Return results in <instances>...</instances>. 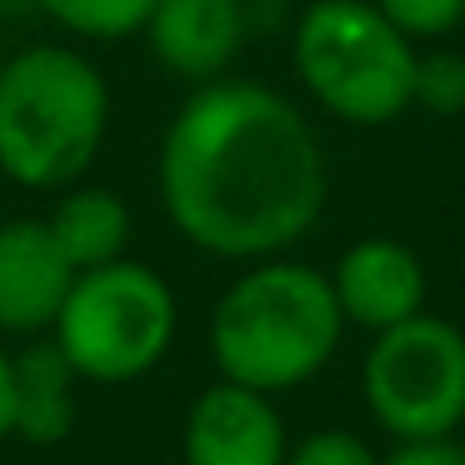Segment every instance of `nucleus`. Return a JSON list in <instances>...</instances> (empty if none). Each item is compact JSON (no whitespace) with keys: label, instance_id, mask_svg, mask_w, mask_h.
Instances as JSON below:
<instances>
[{"label":"nucleus","instance_id":"f257e3e1","mask_svg":"<svg viewBox=\"0 0 465 465\" xmlns=\"http://www.w3.org/2000/svg\"><path fill=\"white\" fill-rule=\"evenodd\" d=\"M161 205L205 255H281L325 211V151L301 105L261 81H201L161 135Z\"/></svg>","mask_w":465,"mask_h":465},{"label":"nucleus","instance_id":"f03ea898","mask_svg":"<svg viewBox=\"0 0 465 465\" xmlns=\"http://www.w3.org/2000/svg\"><path fill=\"white\" fill-rule=\"evenodd\" d=\"M111 135V81L85 51L41 41L0 65V175L21 191L85 181Z\"/></svg>","mask_w":465,"mask_h":465},{"label":"nucleus","instance_id":"7ed1b4c3","mask_svg":"<svg viewBox=\"0 0 465 465\" xmlns=\"http://www.w3.org/2000/svg\"><path fill=\"white\" fill-rule=\"evenodd\" d=\"M345 315L325 271L301 261H255L211 311V355L225 381L251 391H295L341 351Z\"/></svg>","mask_w":465,"mask_h":465},{"label":"nucleus","instance_id":"20e7f679","mask_svg":"<svg viewBox=\"0 0 465 465\" xmlns=\"http://www.w3.org/2000/svg\"><path fill=\"white\" fill-rule=\"evenodd\" d=\"M295 75L315 105L351 125H385L415 105L411 35L375 0H311L295 21Z\"/></svg>","mask_w":465,"mask_h":465},{"label":"nucleus","instance_id":"39448f33","mask_svg":"<svg viewBox=\"0 0 465 465\" xmlns=\"http://www.w3.org/2000/svg\"><path fill=\"white\" fill-rule=\"evenodd\" d=\"M175 291L145 261H105L75 271L51 341L65 351L81 381L125 385L165 361L175 341Z\"/></svg>","mask_w":465,"mask_h":465},{"label":"nucleus","instance_id":"423d86ee","mask_svg":"<svg viewBox=\"0 0 465 465\" xmlns=\"http://www.w3.org/2000/svg\"><path fill=\"white\" fill-rule=\"evenodd\" d=\"M375 425L395 440H435L465 425V331L440 315L375 331L361 365Z\"/></svg>","mask_w":465,"mask_h":465},{"label":"nucleus","instance_id":"0eeeda50","mask_svg":"<svg viewBox=\"0 0 465 465\" xmlns=\"http://www.w3.org/2000/svg\"><path fill=\"white\" fill-rule=\"evenodd\" d=\"M185 465H285V420L265 391L215 381L185 411Z\"/></svg>","mask_w":465,"mask_h":465},{"label":"nucleus","instance_id":"6e6552de","mask_svg":"<svg viewBox=\"0 0 465 465\" xmlns=\"http://www.w3.org/2000/svg\"><path fill=\"white\" fill-rule=\"evenodd\" d=\"M75 265L55 245L51 225L21 215L0 221V335H41L55 325Z\"/></svg>","mask_w":465,"mask_h":465},{"label":"nucleus","instance_id":"1a4fd4ad","mask_svg":"<svg viewBox=\"0 0 465 465\" xmlns=\"http://www.w3.org/2000/svg\"><path fill=\"white\" fill-rule=\"evenodd\" d=\"M331 285H335V301H341V315L371 335L425 311L420 255L401 241H385V235H365L351 251H341Z\"/></svg>","mask_w":465,"mask_h":465},{"label":"nucleus","instance_id":"9d476101","mask_svg":"<svg viewBox=\"0 0 465 465\" xmlns=\"http://www.w3.org/2000/svg\"><path fill=\"white\" fill-rule=\"evenodd\" d=\"M145 45L161 71L181 81H215L245 45V0H155Z\"/></svg>","mask_w":465,"mask_h":465},{"label":"nucleus","instance_id":"9b49d317","mask_svg":"<svg viewBox=\"0 0 465 465\" xmlns=\"http://www.w3.org/2000/svg\"><path fill=\"white\" fill-rule=\"evenodd\" d=\"M55 195H61V201L45 215V225H51L55 245L65 251V261H71L75 271L121 261L131 235H135L125 195H115L111 185H91V181H75Z\"/></svg>","mask_w":465,"mask_h":465},{"label":"nucleus","instance_id":"f8f14e48","mask_svg":"<svg viewBox=\"0 0 465 465\" xmlns=\"http://www.w3.org/2000/svg\"><path fill=\"white\" fill-rule=\"evenodd\" d=\"M75 365L61 345H25L15 355V401H11V435L25 445H55L75 425Z\"/></svg>","mask_w":465,"mask_h":465},{"label":"nucleus","instance_id":"ddd939ff","mask_svg":"<svg viewBox=\"0 0 465 465\" xmlns=\"http://www.w3.org/2000/svg\"><path fill=\"white\" fill-rule=\"evenodd\" d=\"M51 25L75 41H131L145 31L155 0H35Z\"/></svg>","mask_w":465,"mask_h":465},{"label":"nucleus","instance_id":"4468645a","mask_svg":"<svg viewBox=\"0 0 465 465\" xmlns=\"http://www.w3.org/2000/svg\"><path fill=\"white\" fill-rule=\"evenodd\" d=\"M415 105H425L435 115L465 111V55L460 51H435L415 61Z\"/></svg>","mask_w":465,"mask_h":465},{"label":"nucleus","instance_id":"2eb2a0df","mask_svg":"<svg viewBox=\"0 0 465 465\" xmlns=\"http://www.w3.org/2000/svg\"><path fill=\"white\" fill-rule=\"evenodd\" d=\"M375 5L411 41H430V35H445L465 21V0H375Z\"/></svg>","mask_w":465,"mask_h":465},{"label":"nucleus","instance_id":"dca6fc26","mask_svg":"<svg viewBox=\"0 0 465 465\" xmlns=\"http://www.w3.org/2000/svg\"><path fill=\"white\" fill-rule=\"evenodd\" d=\"M285 465H381V455L351 430H315L285 450Z\"/></svg>","mask_w":465,"mask_h":465},{"label":"nucleus","instance_id":"f3484780","mask_svg":"<svg viewBox=\"0 0 465 465\" xmlns=\"http://www.w3.org/2000/svg\"><path fill=\"white\" fill-rule=\"evenodd\" d=\"M381 465H465V445H455L450 435H435V440H401Z\"/></svg>","mask_w":465,"mask_h":465},{"label":"nucleus","instance_id":"a211bd4d","mask_svg":"<svg viewBox=\"0 0 465 465\" xmlns=\"http://www.w3.org/2000/svg\"><path fill=\"white\" fill-rule=\"evenodd\" d=\"M11 401H15V355L0 345V440L11 435Z\"/></svg>","mask_w":465,"mask_h":465},{"label":"nucleus","instance_id":"6ab92c4d","mask_svg":"<svg viewBox=\"0 0 465 465\" xmlns=\"http://www.w3.org/2000/svg\"><path fill=\"white\" fill-rule=\"evenodd\" d=\"M0 65H5V55H0Z\"/></svg>","mask_w":465,"mask_h":465}]
</instances>
